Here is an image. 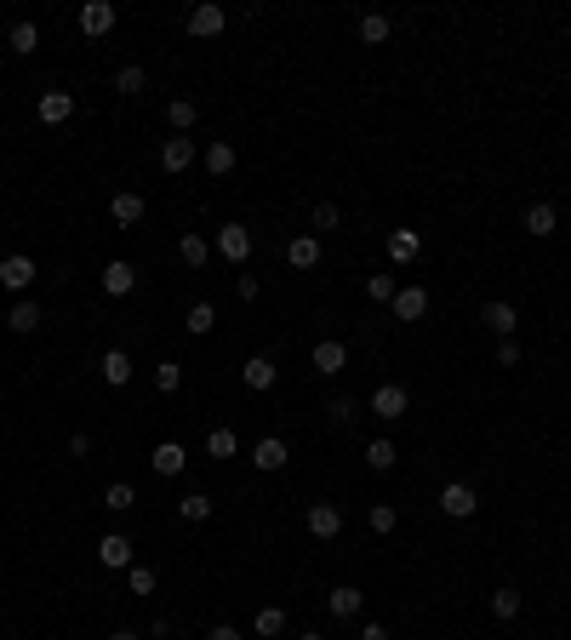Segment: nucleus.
Returning a JSON list of instances; mask_svg holds the SVG:
<instances>
[{
    "instance_id": "nucleus-37",
    "label": "nucleus",
    "mask_w": 571,
    "mask_h": 640,
    "mask_svg": "<svg viewBox=\"0 0 571 640\" xmlns=\"http://www.w3.org/2000/svg\"><path fill=\"white\" fill-rule=\"evenodd\" d=\"M166 120H172L177 132H189V127H195V103H189V98H172V103H166Z\"/></svg>"
},
{
    "instance_id": "nucleus-25",
    "label": "nucleus",
    "mask_w": 571,
    "mask_h": 640,
    "mask_svg": "<svg viewBox=\"0 0 571 640\" xmlns=\"http://www.w3.org/2000/svg\"><path fill=\"white\" fill-rule=\"evenodd\" d=\"M143 86H149V75H143V64H126V69L115 75V92H120V98H137V92H143Z\"/></svg>"
},
{
    "instance_id": "nucleus-10",
    "label": "nucleus",
    "mask_w": 571,
    "mask_h": 640,
    "mask_svg": "<svg viewBox=\"0 0 571 640\" xmlns=\"http://www.w3.org/2000/svg\"><path fill=\"white\" fill-rule=\"evenodd\" d=\"M440 509H446V514H452V521H469V514H474V509H480V504H474V492H469V487H463V480H452V487H446V492H440Z\"/></svg>"
},
{
    "instance_id": "nucleus-26",
    "label": "nucleus",
    "mask_w": 571,
    "mask_h": 640,
    "mask_svg": "<svg viewBox=\"0 0 571 640\" xmlns=\"http://www.w3.org/2000/svg\"><path fill=\"white\" fill-rule=\"evenodd\" d=\"M206 171L212 178H229V171H235V144H212L206 149Z\"/></svg>"
},
{
    "instance_id": "nucleus-47",
    "label": "nucleus",
    "mask_w": 571,
    "mask_h": 640,
    "mask_svg": "<svg viewBox=\"0 0 571 640\" xmlns=\"http://www.w3.org/2000/svg\"><path fill=\"white\" fill-rule=\"evenodd\" d=\"M360 640H389V629H383V623H366V629H360Z\"/></svg>"
},
{
    "instance_id": "nucleus-1",
    "label": "nucleus",
    "mask_w": 571,
    "mask_h": 640,
    "mask_svg": "<svg viewBox=\"0 0 571 640\" xmlns=\"http://www.w3.org/2000/svg\"><path fill=\"white\" fill-rule=\"evenodd\" d=\"M115 23H120V12L109 6V0H86V6H81V35H91V40H103V35H109Z\"/></svg>"
},
{
    "instance_id": "nucleus-2",
    "label": "nucleus",
    "mask_w": 571,
    "mask_h": 640,
    "mask_svg": "<svg viewBox=\"0 0 571 640\" xmlns=\"http://www.w3.org/2000/svg\"><path fill=\"white\" fill-rule=\"evenodd\" d=\"M406 406H411V395L400 383H377L372 389V412L383 417V424H394V417H406Z\"/></svg>"
},
{
    "instance_id": "nucleus-5",
    "label": "nucleus",
    "mask_w": 571,
    "mask_h": 640,
    "mask_svg": "<svg viewBox=\"0 0 571 640\" xmlns=\"http://www.w3.org/2000/svg\"><path fill=\"white\" fill-rule=\"evenodd\" d=\"M274 378H281V372H274V361H269V355H252V361L240 366V383L252 389V395H264V389H274Z\"/></svg>"
},
{
    "instance_id": "nucleus-41",
    "label": "nucleus",
    "mask_w": 571,
    "mask_h": 640,
    "mask_svg": "<svg viewBox=\"0 0 571 640\" xmlns=\"http://www.w3.org/2000/svg\"><path fill=\"white\" fill-rule=\"evenodd\" d=\"M126 583H132V595H154V572H149V566H132Z\"/></svg>"
},
{
    "instance_id": "nucleus-12",
    "label": "nucleus",
    "mask_w": 571,
    "mask_h": 640,
    "mask_svg": "<svg viewBox=\"0 0 571 640\" xmlns=\"http://www.w3.org/2000/svg\"><path fill=\"white\" fill-rule=\"evenodd\" d=\"M252 463H257V469H264V475L286 469V441H281V434H269V441H257V446H252Z\"/></svg>"
},
{
    "instance_id": "nucleus-19",
    "label": "nucleus",
    "mask_w": 571,
    "mask_h": 640,
    "mask_svg": "<svg viewBox=\"0 0 571 640\" xmlns=\"http://www.w3.org/2000/svg\"><path fill=\"white\" fill-rule=\"evenodd\" d=\"M286 263H291V269H315V263H320V241L315 235L286 241Z\"/></svg>"
},
{
    "instance_id": "nucleus-42",
    "label": "nucleus",
    "mask_w": 571,
    "mask_h": 640,
    "mask_svg": "<svg viewBox=\"0 0 571 640\" xmlns=\"http://www.w3.org/2000/svg\"><path fill=\"white\" fill-rule=\"evenodd\" d=\"M497 366H520V349H515V338H503V343H497Z\"/></svg>"
},
{
    "instance_id": "nucleus-49",
    "label": "nucleus",
    "mask_w": 571,
    "mask_h": 640,
    "mask_svg": "<svg viewBox=\"0 0 571 640\" xmlns=\"http://www.w3.org/2000/svg\"><path fill=\"white\" fill-rule=\"evenodd\" d=\"M303 640H326V635H303Z\"/></svg>"
},
{
    "instance_id": "nucleus-27",
    "label": "nucleus",
    "mask_w": 571,
    "mask_h": 640,
    "mask_svg": "<svg viewBox=\"0 0 571 640\" xmlns=\"http://www.w3.org/2000/svg\"><path fill=\"white\" fill-rule=\"evenodd\" d=\"M240 441H235V429H212L206 434V458H235Z\"/></svg>"
},
{
    "instance_id": "nucleus-18",
    "label": "nucleus",
    "mask_w": 571,
    "mask_h": 640,
    "mask_svg": "<svg viewBox=\"0 0 571 640\" xmlns=\"http://www.w3.org/2000/svg\"><path fill=\"white\" fill-rule=\"evenodd\" d=\"M98 560H103V566H132V538H120V532H103V543H98Z\"/></svg>"
},
{
    "instance_id": "nucleus-30",
    "label": "nucleus",
    "mask_w": 571,
    "mask_h": 640,
    "mask_svg": "<svg viewBox=\"0 0 571 640\" xmlns=\"http://www.w3.org/2000/svg\"><path fill=\"white\" fill-rule=\"evenodd\" d=\"M360 40L383 46V40H389V18H383V12H366V18H360Z\"/></svg>"
},
{
    "instance_id": "nucleus-28",
    "label": "nucleus",
    "mask_w": 571,
    "mask_h": 640,
    "mask_svg": "<svg viewBox=\"0 0 571 640\" xmlns=\"http://www.w3.org/2000/svg\"><path fill=\"white\" fill-rule=\"evenodd\" d=\"M35 46H40V23H29V18H23V23H12V52H23V57H29Z\"/></svg>"
},
{
    "instance_id": "nucleus-31",
    "label": "nucleus",
    "mask_w": 571,
    "mask_h": 640,
    "mask_svg": "<svg viewBox=\"0 0 571 640\" xmlns=\"http://www.w3.org/2000/svg\"><path fill=\"white\" fill-rule=\"evenodd\" d=\"M366 463H372L377 475H383V469H394V463H400V452H394V441H372V446H366Z\"/></svg>"
},
{
    "instance_id": "nucleus-33",
    "label": "nucleus",
    "mask_w": 571,
    "mask_h": 640,
    "mask_svg": "<svg viewBox=\"0 0 571 640\" xmlns=\"http://www.w3.org/2000/svg\"><path fill=\"white\" fill-rule=\"evenodd\" d=\"M491 618H520V595H515V589H491Z\"/></svg>"
},
{
    "instance_id": "nucleus-3",
    "label": "nucleus",
    "mask_w": 571,
    "mask_h": 640,
    "mask_svg": "<svg viewBox=\"0 0 571 640\" xmlns=\"http://www.w3.org/2000/svg\"><path fill=\"white\" fill-rule=\"evenodd\" d=\"M218 252H223L229 263H246V258H252V229L223 224V229H218Z\"/></svg>"
},
{
    "instance_id": "nucleus-45",
    "label": "nucleus",
    "mask_w": 571,
    "mask_h": 640,
    "mask_svg": "<svg viewBox=\"0 0 571 640\" xmlns=\"http://www.w3.org/2000/svg\"><path fill=\"white\" fill-rule=\"evenodd\" d=\"M332 417H337V424H349V417H354V400H349V395L332 400Z\"/></svg>"
},
{
    "instance_id": "nucleus-24",
    "label": "nucleus",
    "mask_w": 571,
    "mask_h": 640,
    "mask_svg": "<svg viewBox=\"0 0 571 640\" xmlns=\"http://www.w3.org/2000/svg\"><path fill=\"white\" fill-rule=\"evenodd\" d=\"M360 589H354V583H343V589H332V618H354V612H360Z\"/></svg>"
},
{
    "instance_id": "nucleus-21",
    "label": "nucleus",
    "mask_w": 571,
    "mask_h": 640,
    "mask_svg": "<svg viewBox=\"0 0 571 640\" xmlns=\"http://www.w3.org/2000/svg\"><path fill=\"white\" fill-rule=\"evenodd\" d=\"M154 469H160V475H183V463H189V452H183L177 441H160V446H154Z\"/></svg>"
},
{
    "instance_id": "nucleus-46",
    "label": "nucleus",
    "mask_w": 571,
    "mask_h": 640,
    "mask_svg": "<svg viewBox=\"0 0 571 640\" xmlns=\"http://www.w3.org/2000/svg\"><path fill=\"white\" fill-rule=\"evenodd\" d=\"M206 640H240V629H235V623H218V629H212Z\"/></svg>"
},
{
    "instance_id": "nucleus-8",
    "label": "nucleus",
    "mask_w": 571,
    "mask_h": 640,
    "mask_svg": "<svg viewBox=\"0 0 571 640\" xmlns=\"http://www.w3.org/2000/svg\"><path fill=\"white\" fill-rule=\"evenodd\" d=\"M137 286V269L126 258H115V263H103V292H109V298H126V292Z\"/></svg>"
},
{
    "instance_id": "nucleus-40",
    "label": "nucleus",
    "mask_w": 571,
    "mask_h": 640,
    "mask_svg": "<svg viewBox=\"0 0 571 640\" xmlns=\"http://www.w3.org/2000/svg\"><path fill=\"white\" fill-rule=\"evenodd\" d=\"M366 521H372V532L383 538V532H394V526H400V514H394L389 504H372V514H366Z\"/></svg>"
},
{
    "instance_id": "nucleus-17",
    "label": "nucleus",
    "mask_w": 571,
    "mask_h": 640,
    "mask_svg": "<svg viewBox=\"0 0 571 640\" xmlns=\"http://www.w3.org/2000/svg\"><path fill=\"white\" fill-rule=\"evenodd\" d=\"M103 383H109V389L132 383V355L126 349H103Z\"/></svg>"
},
{
    "instance_id": "nucleus-29",
    "label": "nucleus",
    "mask_w": 571,
    "mask_h": 640,
    "mask_svg": "<svg viewBox=\"0 0 571 640\" xmlns=\"http://www.w3.org/2000/svg\"><path fill=\"white\" fill-rule=\"evenodd\" d=\"M183 326H189V338H206L212 326H218V309H212V303H195V309H189V320H183Z\"/></svg>"
},
{
    "instance_id": "nucleus-22",
    "label": "nucleus",
    "mask_w": 571,
    "mask_h": 640,
    "mask_svg": "<svg viewBox=\"0 0 571 640\" xmlns=\"http://www.w3.org/2000/svg\"><path fill=\"white\" fill-rule=\"evenodd\" d=\"M418 252H423V235H418V229H394V235H389V258H394V263H411Z\"/></svg>"
},
{
    "instance_id": "nucleus-14",
    "label": "nucleus",
    "mask_w": 571,
    "mask_h": 640,
    "mask_svg": "<svg viewBox=\"0 0 571 640\" xmlns=\"http://www.w3.org/2000/svg\"><path fill=\"white\" fill-rule=\"evenodd\" d=\"M349 366V349L337 338H326V343H315V372H326V378H337V372Z\"/></svg>"
},
{
    "instance_id": "nucleus-7",
    "label": "nucleus",
    "mask_w": 571,
    "mask_h": 640,
    "mask_svg": "<svg viewBox=\"0 0 571 640\" xmlns=\"http://www.w3.org/2000/svg\"><path fill=\"white\" fill-rule=\"evenodd\" d=\"M29 280H35V258H23V252H12L6 263H0V286L6 292H23Z\"/></svg>"
},
{
    "instance_id": "nucleus-44",
    "label": "nucleus",
    "mask_w": 571,
    "mask_h": 640,
    "mask_svg": "<svg viewBox=\"0 0 571 640\" xmlns=\"http://www.w3.org/2000/svg\"><path fill=\"white\" fill-rule=\"evenodd\" d=\"M235 292H240V303H252L257 298V280L252 275H235Z\"/></svg>"
},
{
    "instance_id": "nucleus-38",
    "label": "nucleus",
    "mask_w": 571,
    "mask_h": 640,
    "mask_svg": "<svg viewBox=\"0 0 571 640\" xmlns=\"http://www.w3.org/2000/svg\"><path fill=\"white\" fill-rule=\"evenodd\" d=\"M177 383H183V366H177V361H160V366H154V389H160V395H172Z\"/></svg>"
},
{
    "instance_id": "nucleus-36",
    "label": "nucleus",
    "mask_w": 571,
    "mask_h": 640,
    "mask_svg": "<svg viewBox=\"0 0 571 640\" xmlns=\"http://www.w3.org/2000/svg\"><path fill=\"white\" fill-rule=\"evenodd\" d=\"M394 275H372V280H366V298H372V303H394Z\"/></svg>"
},
{
    "instance_id": "nucleus-23",
    "label": "nucleus",
    "mask_w": 571,
    "mask_h": 640,
    "mask_svg": "<svg viewBox=\"0 0 571 640\" xmlns=\"http://www.w3.org/2000/svg\"><path fill=\"white\" fill-rule=\"evenodd\" d=\"M177 514L189 526H200V521H212V497L206 492H189V497H177Z\"/></svg>"
},
{
    "instance_id": "nucleus-9",
    "label": "nucleus",
    "mask_w": 571,
    "mask_h": 640,
    "mask_svg": "<svg viewBox=\"0 0 571 640\" xmlns=\"http://www.w3.org/2000/svg\"><path fill=\"white\" fill-rule=\"evenodd\" d=\"M554 229H560V212H554L549 200H537V206H526V235H532V241H549Z\"/></svg>"
},
{
    "instance_id": "nucleus-43",
    "label": "nucleus",
    "mask_w": 571,
    "mask_h": 640,
    "mask_svg": "<svg viewBox=\"0 0 571 640\" xmlns=\"http://www.w3.org/2000/svg\"><path fill=\"white\" fill-rule=\"evenodd\" d=\"M315 229H337V206L326 200V206H315Z\"/></svg>"
},
{
    "instance_id": "nucleus-20",
    "label": "nucleus",
    "mask_w": 571,
    "mask_h": 640,
    "mask_svg": "<svg viewBox=\"0 0 571 640\" xmlns=\"http://www.w3.org/2000/svg\"><path fill=\"white\" fill-rule=\"evenodd\" d=\"M480 320H486L497 338H515V320H520V315H515V303H503V298H497V303H486V309H480Z\"/></svg>"
},
{
    "instance_id": "nucleus-48",
    "label": "nucleus",
    "mask_w": 571,
    "mask_h": 640,
    "mask_svg": "<svg viewBox=\"0 0 571 640\" xmlns=\"http://www.w3.org/2000/svg\"><path fill=\"white\" fill-rule=\"evenodd\" d=\"M109 640H137V635H132V629H115V635H109Z\"/></svg>"
},
{
    "instance_id": "nucleus-39",
    "label": "nucleus",
    "mask_w": 571,
    "mask_h": 640,
    "mask_svg": "<svg viewBox=\"0 0 571 640\" xmlns=\"http://www.w3.org/2000/svg\"><path fill=\"white\" fill-rule=\"evenodd\" d=\"M257 635H286V612H281V606H264V612H257Z\"/></svg>"
},
{
    "instance_id": "nucleus-34",
    "label": "nucleus",
    "mask_w": 571,
    "mask_h": 640,
    "mask_svg": "<svg viewBox=\"0 0 571 640\" xmlns=\"http://www.w3.org/2000/svg\"><path fill=\"white\" fill-rule=\"evenodd\" d=\"M132 504H137V492L126 487V480H115V487H109V492H103V509H115V514H126Z\"/></svg>"
},
{
    "instance_id": "nucleus-13",
    "label": "nucleus",
    "mask_w": 571,
    "mask_h": 640,
    "mask_svg": "<svg viewBox=\"0 0 571 640\" xmlns=\"http://www.w3.org/2000/svg\"><path fill=\"white\" fill-rule=\"evenodd\" d=\"M394 315H400V320H423V315H428V292H423V286H400V292H394Z\"/></svg>"
},
{
    "instance_id": "nucleus-11",
    "label": "nucleus",
    "mask_w": 571,
    "mask_h": 640,
    "mask_svg": "<svg viewBox=\"0 0 571 640\" xmlns=\"http://www.w3.org/2000/svg\"><path fill=\"white\" fill-rule=\"evenodd\" d=\"M308 532H315V538H337V532H343V509H337V504H315V509H308Z\"/></svg>"
},
{
    "instance_id": "nucleus-32",
    "label": "nucleus",
    "mask_w": 571,
    "mask_h": 640,
    "mask_svg": "<svg viewBox=\"0 0 571 640\" xmlns=\"http://www.w3.org/2000/svg\"><path fill=\"white\" fill-rule=\"evenodd\" d=\"M12 332H35V326H40V303H12Z\"/></svg>"
},
{
    "instance_id": "nucleus-35",
    "label": "nucleus",
    "mask_w": 571,
    "mask_h": 640,
    "mask_svg": "<svg viewBox=\"0 0 571 640\" xmlns=\"http://www.w3.org/2000/svg\"><path fill=\"white\" fill-rule=\"evenodd\" d=\"M177 252H183V263H189V269H200V263L212 258V246L200 241V235H183V241H177Z\"/></svg>"
},
{
    "instance_id": "nucleus-16",
    "label": "nucleus",
    "mask_w": 571,
    "mask_h": 640,
    "mask_svg": "<svg viewBox=\"0 0 571 640\" xmlns=\"http://www.w3.org/2000/svg\"><path fill=\"white\" fill-rule=\"evenodd\" d=\"M143 195H132V189H120L115 200H109V217H115V224H143Z\"/></svg>"
},
{
    "instance_id": "nucleus-4",
    "label": "nucleus",
    "mask_w": 571,
    "mask_h": 640,
    "mask_svg": "<svg viewBox=\"0 0 571 640\" xmlns=\"http://www.w3.org/2000/svg\"><path fill=\"white\" fill-rule=\"evenodd\" d=\"M35 115L46 120V127H64V120H74V98H69V92H40Z\"/></svg>"
},
{
    "instance_id": "nucleus-15",
    "label": "nucleus",
    "mask_w": 571,
    "mask_h": 640,
    "mask_svg": "<svg viewBox=\"0 0 571 640\" xmlns=\"http://www.w3.org/2000/svg\"><path fill=\"white\" fill-rule=\"evenodd\" d=\"M160 166H166V171H183V166H195V137H166V149H160Z\"/></svg>"
},
{
    "instance_id": "nucleus-6",
    "label": "nucleus",
    "mask_w": 571,
    "mask_h": 640,
    "mask_svg": "<svg viewBox=\"0 0 571 640\" xmlns=\"http://www.w3.org/2000/svg\"><path fill=\"white\" fill-rule=\"evenodd\" d=\"M223 23H229V12H223V6H212V0H206V6H195V12H189V35H200V40L223 35Z\"/></svg>"
}]
</instances>
